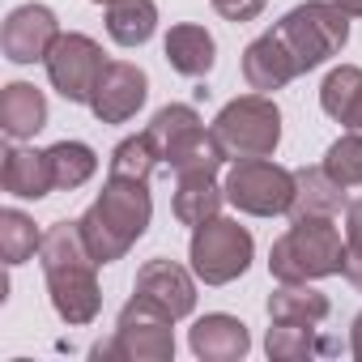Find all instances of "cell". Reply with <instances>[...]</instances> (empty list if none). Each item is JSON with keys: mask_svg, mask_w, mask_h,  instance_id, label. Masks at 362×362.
<instances>
[{"mask_svg": "<svg viewBox=\"0 0 362 362\" xmlns=\"http://www.w3.org/2000/svg\"><path fill=\"white\" fill-rule=\"evenodd\" d=\"M39 260H43V277H47V294H52L56 315L73 328L94 324L103 311V290L94 277L98 260L81 235V222H52L43 230Z\"/></svg>", "mask_w": 362, "mask_h": 362, "instance_id": "obj_1", "label": "cell"}, {"mask_svg": "<svg viewBox=\"0 0 362 362\" xmlns=\"http://www.w3.org/2000/svg\"><path fill=\"white\" fill-rule=\"evenodd\" d=\"M153 218V201H149V184H136V179H111L98 192V201L77 218L81 235L94 252L98 264H115L132 252V243L149 230Z\"/></svg>", "mask_w": 362, "mask_h": 362, "instance_id": "obj_2", "label": "cell"}, {"mask_svg": "<svg viewBox=\"0 0 362 362\" xmlns=\"http://www.w3.org/2000/svg\"><path fill=\"white\" fill-rule=\"evenodd\" d=\"M162 153V162L175 170V179L184 175H218L226 162V149L218 145L214 128H205V119L197 115V107L188 103H166L149 128H145Z\"/></svg>", "mask_w": 362, "mask_h": 362, "instance_id": "obj_3", "label": "cell"}, {"mask_svg": "<svg viewBox=\"0 0 362 362\" xmlns=\"http://www.w3.org/2000/svg\"><path fill=\"white\" fill-rule=\"evenodd\" d=\"M345 269V239L332 218H294V226L273 243L269 273L277 281H320Z\"/></svg>", "mask_w": 362, "mask_h": 362, "instance_id": "obj_4", "label": "cell"}, {"mask_svg": "<svg viewBox=\"0 0 362 362\" xmlns=\"http://www.w3.org/2000/svg\"><path fill=\"white\" fill-rule=\"evenodd\" d=\"M273 35L281 39V47L290 52L298 73H311L349 43V13L337 0H307V5H294L273 26Z\"/></svg>", "mask_w": 362, "mask_h": 362, "instance_id": "obj_5", "label": "cell"}, {"mask_svg": "<svg viewBox=\"0 0 362 362\" xmlns=\"http://www.w3.org/2000/svg\"><path fill=\"white\" fill-rule=\"evenodd\" d=\"M175 315H166L158 303L132 294L119 307L111 341H98L90 358H119V362H170L175 358Z\"/></svg>", "mask_w": 362, "mask_h": 362, "instance_id": "obj_6", "label": "cell"}, {"mask_svg": "<svg viewBox=\"0 0 362 362\" xmlns=\"http://www.w3.org/2000/svg\"><path fill=\"white\" fill-rule=\"evenodd\" d=\"M214 136L226 149V158H273L281 145V111L269 94H243L226 103L214 119Z\"/></svg>", "mask_w": 362, "mask_h": 362, "instance_id": "obj_7", "label": "cell"}, {"mask_svg": "<svg viewBox=\"0 0 362 362\" xmlns=\"http://www.w3.org/2000/svg\"><path fill=\"white\" fill-rule=\"evenodd\" d=\"M256 256V239L247 226H239L235 218H209L205 226L192 230V243H188V260H192V273L205 281V286H230L235 277L247 273Z\"/></svg>", "mask_w": 362, "mask_h": 362, "instance_id": "obj_8", "label": "cell"}, {"mask_svg": "<svg viewBox=\"0 0 362 362\" xmlns=\"http://www.w3.org/2000/svg\"><path fill=\"white\" fill-rule=\"evenodd\" d=\"M226 201L252 218H277L294 205V170L269 158H243L226 175Z\"/></svg>", "mask_w": 362, "mask_h": 362, "instance_id": "obj_9", "label": "cell"}, {"mask_svg": "<svg viewBox=\"0 0 362 362\" xmlns=\"http://www.w3.org/2000/svg\"><path fill=\"white\" fill-rule=\"evenodd\" d=\"M43 64H47V81H52V90H56L64 103H86V107H90L94 86H98V77H103V69H107L111 60L103 56L98 39L69 30V35L56 39V47L47 52Z\"/></svg>", "mask_w": 362, "mask_h": 362, "instance_id": "obj_10", "label": "cell"}, {"mask_svg": "<svg viewBox=\"0 0 362 362\" xmlns=\"http://www.w3.org/2000/svg\"><path fill=\"white\" fill-rule=\"evenodd\" d=\"M149 98V77L145 69L128 64V60H111L94 86V98H90V111L98 124H128Z\"/></svg>", "mask_w": 362, "mask_h": 362, "instance_id": "obj_11", "label": "cell"}, {"mask_svg": "<svg viewBox=\"0 0 362 362\" xmlns=\"http://www.w3.org/2000/svg\"><path fill=\"white\" fill-rule=\"evenodd\" d=\"M60 35L64 30L47 5H22L0 26V47H5V56L13 64H39V60H47V52L56 47Z\"/></svg>", "mask_w": 362, "mask_h": 362, "instance_id": "obj_12", "label": "cell"}, {"mask_svg": "<svg viewBox=\"0 0 362 362\" xmlns=\"http://www.w3.org/2000/svg\"><path fill=\"white\" fill-rule=\"evenodd\" d=\"M197 281H201V277L188 273L184 264L158 256V260H145V264H141L132 294L158 303V307H162L166 315H175V320H184V315L197 311Z\"/></svg>", "mask_w": 362, "mask_h": 362, "instance_id": "obj_13", "label": "cell"}, {"mask_svg": "<svg viewBox=\"0 0 362 362\" xmlns=\"http://www.w3.org/2000/svg\"><path fill=\"white\" fill-rule=\"evenodd\" d=\"M188 345L201 362H239L252 349V337H247V324L239 315L209 311L188 328Z\"/></svg>", "mask_w": 362, "mask_h": 362, "instance_id": "obj_14", "label": "cell"}, {"mask_svg": "<svg viewBox=\"0 0 362 362\" xmlns=\"http://www.w3.org/2000/svg\"><path fill=\"white\" fill-rule=\"evenodd\" d=\"M243 77L256 94H273V90H286L298 73V64L290 60V52L281 47V39L273 30H264L260 39H252L243 47Z\"/></svg>", "mask_w": 362, "mask_h": 362, "instance_id": "obj_15", "label": "cell"}, {"mask_svg": "<svg viewBox=\"0 0 362 362\" xmlns=\"http://www.w3.org/2000/svg\"><path fill=\"white\" fill-rule=\"evenodd\" d=\"M0 184H5L9 197L18 201H43L56 192V179H52V162L47 149H5V166H0Z\"/></svg>", "mask_w": 362, "mask_h": 362, "instance_id": "obj_16", "label": "cell"}, {"mask_svg": "<svg viewBox=\"0 0 362 362\" xmlns=\"http://www.w3.org/2000/svg\"><path fill=\"white\" fill-rule=\"evenodd\" d=\"M162 52H166V64H170L179 77H209V69L218 64V43H214V35H209L205 26H197V22L170 26Z\"/></svg>", "mask_w": 362, "mask_h": 362, "instance_id": "obj_17", "label": "cell"}, {"mask_svg": "<svg viewBox=\"0 0 362 362\" xmlns=\"http://www.w3.org/2000/svg\"><path fill=\"white\" fill-rule=\"evenodd\" d=\"M345 192L349 188H341L324 166H298L294 170V205H290V218H337L349 205Z\"/></svg>", "mask_w": 362, "mask_h": 362, "instance_id": "obj_18", "label": "cell"}, {"mask_svg": "<svg viewBox=\"0 0 362 362\" xmlns=\"http://www.w3.org/2000/svg\"><path fill=\"white\" fill-rule=\"evenodd\" d=\"M0 128L9 141H26L47 128V98L30 81H9L0 90Z\"/></svg>", "mask_w": 362, "mask_h": 362, "instance_id": "obj_19", "label": "cell"}, {"mask_svg": "<svg viewBox=\"0 0 362 362\" xmlns=\"http://www.w3.org/2000/svg\"><path fill=\"white\" fill-rule=\"evenodd\" d=\"M320 107L345 132H362V69L358 64L332 69L324 77V86H320Z\"/></svg>", "mask_w": 362, "mask_h": 362, "instance_id": "obj_20", "label": "cell"}, {"mask_svg": "<svg viewBox=\"0 0 362 362\" xmlns=\"http://www.w3.org/2000/svg\"><path fill=\"white\" fill-rule=\"evenodd\" d=\"M332 311L328 294L315 290L311 281H281L269 294V320L277 324H324Z\"/></svg>", "mask_w": 362, "mask_h": 362, "instance_id": "obj_21", "label": "cell"}, {"mask_svg": "<svg viewBox=\"0 0 362 362\" xmlns=\"http://www.w3.org/2000/svg\"><path fill=\"white\" fill-rule=\"evenodd\" d=\"M222 201H226V188L214 184V175H184V179H175V218L184 222V226H205L209 218L222 214Z\"/></svg>", "mask_w": 362, "mask_h": 362, "instance_id": "obj_22", "label": "cell"}, {"mask_svg": "<svg viewBox=\"0 0 362 362\" xmlns=\"http://www.w3.org/2000/svg\"><path fill=\"white\" fill-rule=\"evenodd\" d=\"M158 30V5L153 0H115L107 5V35L119 47H141Z\"/></svg>", "mask_w": 362, "mask_h": 362, "instance_id": "obj_23", "label": "cell"}, {"mask_svg": "<svg viewBox=\"0 0 362 362\" xmlns=\"http://www.w3.org/2000/svg\"><path fill=\"white\" fill-rule=\"evenodd\" d=\"M264 349L273 362H303L311 354H332L337 341L328 337H315V324H277L264 332Z\"/></svg>", "mask_w": 362, "mask_h": 362, "instance_id": "obj_24", "label": "cell"}, {"mask_svg": "<svg viewBox=\"0 0 362 362\" xmlns=\"http://www.w3.org/2000/svg\"><path fill=\"white\" fill-rule=\"evenodd\" d=\"M47 162H52V179H56L60 192H73V188L90 184L94 170H98V153L86 141H56L47 149Z\"/></svg>", "mask_w": 362, "mask_h": 362, "instance_id": "obj_25", "label": "cell"}, {"mask_svg": "<svg viewBox=\"0 0 362 362\" xmlns=\"http://www.w3.org/2000/svg\"><path fill=\"white\" fill-rule=\"evenodd\" d=\"M158 162H162V153H158L153 136H149V132H136V136H124V141L111 149L107 175H111V179H136V184H149V175H153Z\"/></svg>", "mask_w": 362, "mask_h": 362, "instance_id": "obj_26", "label": "cell"}, {"mask_svg": "<svg viewBox=\"0 0 362 362\" xmlns=\"http://www.w3.org/2000/svg\"><path fill=\"white\" fill-rule=\"evenodd\" d=\"M43 235L35 230V218H26L22 209H0V256H5L9 269L26 264L39 252Z\"/></svg>", "mask_w": 362, "mask_h": 362, "instance_id": "obj_27", "label": "cell"}, {"mask_svg": "<svg viewBox=\"0 0 362 362\" xmlns=\"http://www.w3.org/2000/svg\"><path fill=\"white\" fill-rule=\"evenodd\" d=\"M324 170L341 188H362V132H345L341 141H332L324 153Z\"/></svg>", "mask_w": 362, "mask_h": 362, "instance_id": "obj_28", "label": "cell"}, {"mask_svg": "<svg viewBox=\"0 0 362 362\" xmlns=\"http://www.w3.org/2000/svg\"><path fill=\"white\" fill-rule=\"evenodd\" d=\"M341 277L362 294V201L345 205V269Z\"/></svg>", "mask_w": 362, "mask_h": 362, "instance_id": "obj_29", "label": "cell"}, {"mask_svg": "<svg viewBox=\"0 0 362 362\" xmlns=\"http://www.w3.org/2000/svg\"><path fill=\"white\" fill-rule=\"evenodd\" d=\"M264 5H269V0H214V9L226 22H252V18L264 13Z\"/></svg>", "mask_w": 362, "mask_h": 362, "instance_id": "obj_30", "label": "cell"}, {"mask_svg": "<svg viewBox=\"0 0 362 362\" xmlns=\"http://www.w3.org/2000/svg\"><path fill=\"white\" fill-rule=\"evenodd\" d=\"M349 354L362 362V311L354 315V324H349Z\"/></svg>", "mask_w": 362, "mask_h": 362, "instance_id": "obj_31", "label": "cell"}, {"mask_svg": "<svg viewBox=\"0 0 362 362\" xmlns=\"http://www.w3.org/2000/svg\"><path fill=\"white\" fill-rule=\"evenodd\" d=\"M337 5H341L349 18H362V0H337Z\"/></svg>", "mask_w": 362, "mask_h": 362, "instance_id": "obj_32", "label": "cell"}, {"mask_svg": "<svg viewBox=\"0 0 362 362\" xmlns=\"http://www.w3.org/2000/svg\"><path fill=\"white\" fill-rule=\"evenodd\" d=\"M94 5H115V0H94Z\"/></svg>", "mask_w": 362, "mask_h": 362, "instance_id": "obj_33", "label": "cell"}]
</instances>
